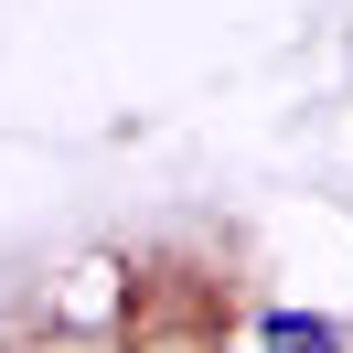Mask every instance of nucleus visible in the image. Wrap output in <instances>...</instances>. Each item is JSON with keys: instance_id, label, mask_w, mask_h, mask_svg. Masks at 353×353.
<instances>
[{"instance_id": "1", "label": "nucleus", "mask_w": 353, "mask_h": 353, "mask_svg": "<svg viewBox=\"0 0 353 353\" xmlns=\"http://www.w3.org/2000/svg\"><path fill=\"white\" fill-rule=\"evenodd\" d=\"M268 353H343V332L310 321V310H279V321H268Z\"/></svg>"}]
</instances>
